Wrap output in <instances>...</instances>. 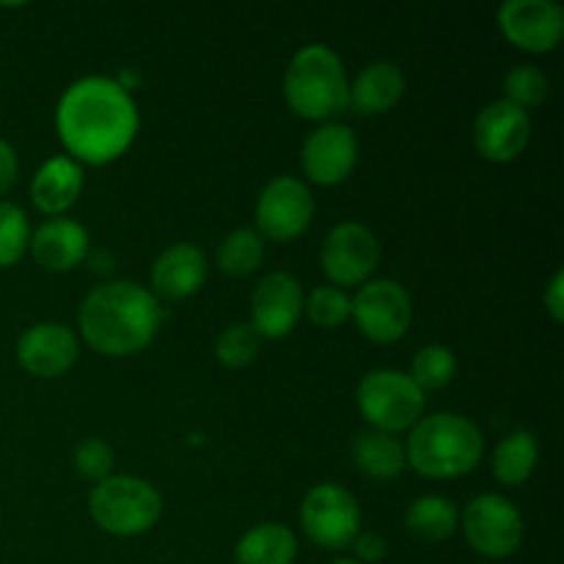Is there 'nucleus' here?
Here are the masks:
<instances>
[{"label": "nucleus", "instance_id": "nucleus-1", "mask_svg": "<svg viewBox=\"0 0 564 564\" xmlns=\"http://www.w3.org/2000/svg\"><path fill=\"white\" fill-rule=\"evenodd\" d=\"M64 147L83 163H110L130 149L135 138L138 108L130 91L113 77L91 75L72 83L55 110Z\"/></svg>", "mask_w": 564, "mask_h": 564}, {"label": "nucleus", "instance_id": "nucleus-2", "mask_svg": "<svg viewBox=\"0 0 564 564\" xmlns=\"http://www.w3.org/2000/svg\"><path fill=\"white\" fill-rule=\"evenodd\" d=\"M80 334L102 356H132L158 336L163 308L147 286L135 281H110L83 301Z\"/></svg>", "mask_w": 564, "mask_h": 564}, {"label": "nucleus", "instance_id": "nucleus-3", "mask_svg": "<svg viewBox=\"0 0 564 564\" xmlns=\"http://www.w3.org/2000/svg\"><path fill=\"white\" fill-rule=\"evenodd\" d=\"M485 441L477 424L455 413H433L413 424L405 457L419 474L433 479L463 477L482 460Z\"/></svg>", "mask_w": 564, "mask_h": 564}, {"label": "nucleus", "instance_id": "nucleus-4", "mask_svg": "<svg viewBox=\"0 0 564 564\" xmlns=\"http://www.w3.org/2000/svg\"><path fill=\"white\" fill-rule=\"evenodd\" d=\"M284 97L297 116L336 119L350 108V83L341 58L325 44H308L292 55L284 75Z\"/></svg>", "mask_w": 564, "mask_h": 564}, {"label": "nucleus", "instance_id": "nucleus-5", "mask_svg": "<svg viewBox=\"0 0 564 564\" xmlns=\"http://www.w3.org/2000/svg\"><path fill=\"white\" fill-rule=\"evenodd\" d=\"M94 523L116 538H135L160 521V494L138 477H108L94 485L88 496Z\"/></svg>", "mask_w": 564, "mask_h": 564}, {"label": "nucleus", "instance_id": "nucleus-6", "mask_svg": "<svg viewBox=\"0 0 564 564\" xmlns=\"http://www.w3.org/2000/svg\"><path fill=\"white\" fill-rule=\"evenodd\" d=\"M358 408L364 419L380 433H402L413 427L424 413V391L411 375L397 369H375L358 383Z\"/></svg>", "mask_w": 564, "mask_h": 564}, {"label": "nucleus", "instance_id": "nucleus-7", "mask_svg": "<svg viewBox=\"0 0 564 564\" xmlns=\"http://www.w3.org/2000/svg\"><path fill=\"white\" fill-rule=\"evenodd\" d=\"M303 532L317 545L341 551L361 532V507L356 496L336 482L314 485L301 505Z\"/></svg>", "mask_w": 564, "mask_h": 564}, {"label": "nucleus", "instance_id": "nucleus-8", "mask_svg": "<svg viewBox=\"0 0 564 564\" xmlns=\"http://www.w3.org/2000/svg\"><path fill=\"white\" fill-rule=\"evenodd\" d=\"M463 532L477 554L505 560L516 554L523 540V518L505 496H477L463 512Z\"/></svg>", "mask_w": 564, "mask_h": 564}, {"label": "nucleus", "instance_id": "nucleus-9", "mask_svg": "<svg viewBox=\"0 0 564 564\" xmlns=\"http://www.w3.org/2000/svg\"><path fill=\"white\" fill-rule=\"evenodd\" d=\"M350 303L358 330H361L367 339L389 345V341L402 339L405 330L411 328V295H408L405 286H400L397 281H369L367 286L358 290V295L352 297Z\"/></svg>", "mask_w": 564, "mask_h": 564}, {"label": "nucleus", "instance_id": "nucleus-10", "mask_svg": "<svg viewBox=\"0 0 564 564\" xmlns=\"http://www.w3.org/2000/svg\"><path fill=\"white\" fill-rule=\"evenodd\" d=\"M314 218L312 191L295 176H275L264 185L257 202L259 235L290 242L308 229Z\"/></svg>", "mask_w": 564, "mask_h": 564}, {"label": "nucleus", "instance_id": "nucleus-11", "mask_svg": "<svg viewBox=\"0 0 564 564\" xmlns=\"http://www.w3.org/2000/svg\"><path fill=\"white\" fill-rule=\"evenodd\" d=\"M378 237H375L367 226L339 224L330 229L328 237H325L319 262H323L325 275H328L334 284L352 286L367 281V275L372 273L375 264H378Z\"/></svg>", "mask_w": 564, "mask_h": 564}, {"label": "nucleus", "instance_id": "nucleus-12", "mask_svg": "<svg viewBox=\"0 0 564 564\" xmlns=\"http://www.w3.org/2000/svg\"><path fill=\"white\" fill-rule=\"evenodd\" d=\"M499 25L516 47L549 53L564 33V11L554 0H507L499 9Z\"/></svg>", "mask_w": 564, "mask_h": 564}, {"label": "nucleus", "instance_id": "nucleus-13", "mask_svg": "<svg viewBox=\"0 0 564 564\" xmlns=\"http://www.w3.org/2000/svg\"><path fill=\"white\" fill-rule=\"evenodd\" d=\"M529 135H532V121L529 113L507 99L485 105L474 121V143L482 158L494 163H507L516 160L527 149Z\"/></svg>", "mask_w": 564, "mask_h": 564}, {"label": "nucleus", "instance_id": "nucleus-14", "mask_svg": "<svg viewBox=\"0 0 564 564\" xmlns=\"http://www.w3.org/2000/svg\"><path fill=\"white\" fill-rule=\"evenodd\" d=\"M303 312V290L297 279L284 270L268 273L251 297V325L259 336L281 339L297 325Z\"/></svg>", "mask_w": 564, "mask_h": 564}, {"label": "nucleus", "instance_id": "nucleus-15", "mask_svg": "<svg viewBox=\"0 0 564 564\" xmlns=\"http://www.w3.org/2000/svg\"><path fill=\"white\" fill-rule=\"evenodd\" d=\"M303 171L317 185H336L347 180L358 160L356 132L345 124H323L303 143Z\"/></svg>", "mask_w": 564, "mask_h": 564}, {"label": "nucleus", "instance_id": "nucleus-16", "mask_svg": "<svg viewBox=\"0 0 564 564\" xmlns=\"http://www.w3.org/2000/svg\"><path fill=\"white\" fill-rule=\"evenodd\" d=\"M17 358L36 378H58L77 361V339L66 325L39 323L20 336Z\"/></svg>", "mask_w": 564, "mask_h": 564}, {"label": "nucleus", "instance_id": "nucleus-17", "mask_svg": "<svg viewBox=\"0 0 564 564\" xmlns=\"http://www.w3.org/2000/svg\"><path fill=\"white\" fill-rule=\"evenodd\" d=\"M207 253L193 242H176L165 248L152 268V286L165 301H182L196 295L207 281Z\"/></svg>", "mask_w": 564, "mask_h": 564}, {"label": "nucleus", "instance_id": "nucleus-18", "mask_svg": "<svg viewBox=\"0 0 564 564\" xmlns=\"http://www.w3.org/2000/svg\"><path fill=\"white\" fill-rule=\"evenodd\" d=\"M28 246L42 268L64 273L88 257V231L75 218H53L39 226Z\"/></svg>", "mask_w": 564, "mask_h": 564}, {"label": "nucleus", "instance_id": "nucleus-19", "mask_svg": "<svg viewBox=\"0 0 564 564\" xmlns=\"http://www.w3.org/2000/svg\"><path fill=\"white\" fill-rule=\"evenodd\" d=\"M83 191V169L72 158H53L36 171L31 182V198L44 215L58 218L75 204Z\"/></svg>", "mask_w": 564, "mask_h": 564}, {"label": "nucleus", "instance_id": "nucleus-20", "mask_svg": "<svg viewBox=\"0 0 564 564\" xmlns=\"http://www.w3.org/2000/svg\"><path fill=\"white\" fill-rule=\"evenodd\" d=\"M405 94V75L397 64L375 61L350 86V108L364 116H378L394 108Z\"/></svg>", "mask_w": 564, "mask_h": 564}, {"label": "nucleus", "instance_id": "nucleus-21", "mask_svg": "<svg viewBox=\"0 0 564 564\" xmlns=\"http://www.w3.org/2000/svg\"><path fill=\"white\" fill-rule=\"evenodd\" d=\"M297 540L281 523H259L248 529L235 549L237 564H292Z\"/></svg>", "mask_w": 564, "mask_h": 564}, {"label": "nucleus", "instance_id": "nucleus-22", "mask_svg": "<svg viewBox=\"0 0 564 564\" xmlns=\"http://www.w3.org/2000/svg\"><path fill=\"white\" fill-rule=\"evenodd\" d=\"M352 460H356L358 471L367 474L372 479H397L408 466L405 446L389 433H361L352 444Z\"/></svg>", "mask_w": 564, "mask_h": 564}, {"label": "nucleus", "instance_id": "nucleus-23", "mask_svg": "<svg viewBox=\"0 0 564 564\" xmlns=\"http://www.w3.org/2000/svg\"><path fill=\"white\" fill-rule=\"evenodd\" d=\"M405 529L424 543H444L457 529V510L444 496H419L405 510Z\"/></svg>", "mask_w": 564, "mask_h": 564}, {"label": "nucleus", "instance_id": "nucleus-24", "mask_svg": "<svg viewBox=\"0 0 564 564\" xmlns=\"http://www.w3.org/2000/svg\"><path fill=\"white\" fill-rule=\"evenodd\" d=\"M538 455L540 449L534 435L527 433V430H516V433H510L499 446H496L494 477L499 479L501 485L518 488V485H523L532 477L534 466H538Z\"/></svg>", "mask_w": 564, "mask_h": 564}, {"label": "nucleus", "instance_id": "nucleus-25", "mask_svg": "<svg viewBox=\"0 0 564 564\" xmlns=\"http://www.w3.org/2000/svg\"><path fill=\"white\" fill-rule=\"evenodd\" d=\"M264 237L257 229H235L220 240L218 268L226 275H248L262 264Z\"/></svg>", "mask_w": 564, "mask_h": 564}, {"label": "nucleus", "instance_id": "nucleus-26", "mask_svg": "<svg viewBox=\"0 0 564 564\" xmlns=\"http://www.w3.org/2000/svg\"><path fill=\"white\" fill-rule=\"evenodd\" d=\"M455 352L446 345H427L416 352L413 358V375L411 380L422 391H438L455 378Z\"/></svg>", "mask_w": 564, "mask_h": 564}, {"label": "nucleus", "instance_id": "nucleus-27", "mask_svg": "<svg viewBox=\"0 0 564 564\" xmlns=\"http://www.w3.org/2000/svg\"><path fill=\"white\" fill-rule=\"evenodd\" d=\"M259 345H262V336L257 334L251 323H237L229 325L224 334L215 341V356L224 367L229 369H242L259 356Z\"/></svg>", "mask_w": 564, "mask_h": 564}, {"label": "nucleus", "instance_id": "nucleus-28", "mask_svg": "<svg viewBox=\"0 0 564 564\" xmlns=\"http://www.w3.org/2000/svg\"><path fill=\"white\" fill-rule=\"evenodd\" d=\"M31 242V226L17 204L0 202V268H11Z\"/></svg>", "mask_w": 564, "mask_h": 564}, {"label": "nucleus", "instance_id": "nucleus-29", "mask_svg": "<svg viewBox=\"0 0 564 564\" xmlns=\"http://www.w3.org/2000/svg\"><path fill=\"white\" fill-rule=\"evenodd\" d=\"M505 94L507 102L518 105V108H534L549 97V77L534 64H521L505 77Z\"/></svg>", "mask_w": 564, "mask_h": 564}, {"label": "nucleus", "instance_id": "nucleus-30", "mask_svg": "<svg viewBox=\"0 0 564 564\" xmlns=\"http://www.w3.org/2000/svg\"><path fill=\"white\" fill-rule=\"evenodd\" d=\"M303 308H306L308 319L314 325H323V328H336L352 314L350 297L339 286H317L308 295V301L303 303Z\"/></svg>", "mask_w": 564, "mask_h": 564}, {"label": "nucleus", "instance_id": "nucleus-31", "mask_svg": "<svg viewBox=\"0 0 564 564\" xmlns=\"http://www.w3.org/2000/svg\"><path fill=\"white\" fill-rule=\"evenodd\" d=\"M75 468L80 477L102 482L113 471V449L102 438H86L75 446Z\"/></svg>", "mask_w": 564, "mask_h": 564}, {"label": "nucleus", "instance_id": "nucleus-32", "mask_svg": "<svg viewBox=\"0 0 564 564\" xmlns=\"http://www.w3.org/2000/svg\"><path fill=\"white\" fill-rule=\"evenodd\" d=\"M352 549L361 562H380L386 556V540L378 532H358Z\"/></svg>", "mask_w": 564, "mask_h": 564}, {"label": "nucleus", "instance_id": "nucleus-33", "mask_svg": "<svg viewBox=\"0 0 564 564\" xmlns=\"http://www.w3.org/2000/svg\"><path fill=\"white\" fill-rule=\"evenodd\" d=\"M17 174H20V160H17L14 147L0 138V196L6 191H11V185L17 182Z\"/></svg>", "mask_w": 564, "mask_h": 564}, {"label": "nucleus", "instance_id": "nucleus-34", "mask_svg": "<svg viewBox=\"0 0 564 564\" xmlns=\"http://www.w3.org/2000/svg\"><path fill=\"white\" fill-rule=\"evenodd\" d=\"M545 308H549L551 317L556 319V323H562L564 319V273L562 270H556L554 279H551V284L545 286Z\"/></svg>", "mask_w": 564, "mask_h": 564}, {"label": "nucleus", "instance_id": "nucleus-35", "mask_svg": "<svg viewBox=\"0 0 564 564\" xmlns=\"http://www.w3.org/2000/svg\"><path fill=\"white\" fill-rule=\"evenodd\" d=\"M94 270H105V273H108L110 268H113V262H110V257L108 253H94Z\"/></svg>", "mask_w": 564, "mask_h": 564}, {"label": "nucleus", "instance_id": "nucleus-36", "mask_svg": "<svg viewBox=\"0 0 564 564\" xmlns=\"http://www.w3.org/2000/svg\"><path fill=\"white\" fill-rule=\"evenodd\" d=\"M330 564H358L356 560H334Z\"/></svg>", "mask_w": 564, "mask_h": 564}]
</instances>
